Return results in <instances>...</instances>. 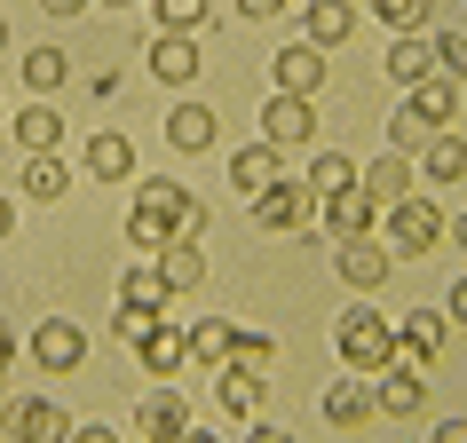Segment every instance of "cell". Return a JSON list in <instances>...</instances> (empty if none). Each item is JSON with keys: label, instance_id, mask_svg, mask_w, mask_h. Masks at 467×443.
Here are the masks:
<instances>
[{"label": "cell", "instance_id": "17", "mask_svg": "<svg viewBox=\"0 0 467 443\" xmlns=\"http://www.w3.org/2000/svg\"><path fill=\"white\" fill-rule=\"evenodd\" d=\"M389 79L412 96L420 79H436V48H428L420 32H396V40H389Z\"/></svg>", "mask_w": 467, "mask_h": 443}, {"label": "cell", "instance_id": "31", "mask_svg": "<svg viewBox=\"0 0 467 443\" xmlns=\"http://www.w3.org/2000/svg\"><path fill=\"white\" fill-rule=\"evenodd\" d=\"M8 127H16V143H25V150H56V143H64V119H56L48 103H32V111H16Z\"/></svg>", "mask_w": 467, "mask_h": 443}, {"label": "cell", "instance_id": "4", "mask_svg": "<svg viewBox=\"0 0 467 443\" xmlns=\"http://www.w3.org/2000/svg\"><path fill=\"white\" fill-rule=\"evenodd\" d=\"M32 365L56 372V380L79 372V365H88V333H79L72 317H40V333H32Z\"/></svg>", "mask_w": 467, "mask_h": 443}, {"label": "cell", "instance_id": "30", "mask_svg": "<svg viewBox=\"0 0 467 443\" xmlns=\"http://www.w3.org/2000/svg\"><path fill=\"white\" fill-rule=\"evenodd\" d=\"M64 79H72V56H64V48H32L25 56V88H32V96H56Z\"/></svg>", "mask_w": 467, "mask_h": 443}, {"label": "cell", "instance_id": "11", "mask_svg": "<svg viewBox=\"0 0 467 443\" xmlns=\"http://www.w3.org/2000/svg\"><path fill=\"white\" fill-rule=\"evenodd\" d=\"M357 191H365L380 214H389L396 198H412V167H404V150H380L372 167H357Z\"/></svg>", "mask_w": 467, "mask_h": 443}, {"label": "cell", "instance_id": "43", "mask_svg": "<svg viewBox=\"0 0 467 443\" xmlns=\"http://www.w3.org/2000/svg\"><path fill=\"white\" fill-rule=\"evenodd\" d=\"M72 443H119L111 428H72Z\"/></svg>", "mask_w": 467, "mask_h": 443}, {"label": "cell", "instance_id": "33", "mask_svg": "<svg viewBox=\"0 0 467 443\" xmlns=\"http://www.w3.org/2000/svg\"><path fill=\"white\" fill-rule=\"evenodd\" d=\"M230 365L270 372V365H277V341H270V333H246V325H230Z\"/></svg>", "mask_w": 467, "mask_h": 443}, {"label": "cell", "instance_id": "23", "mask_svg": "<svg viewBox=\"0 0 467 443\" xmlns=\"http://www.w3.org/2000/svg\"><path fill=\"white\" fill-rule=\"evenodd\" d=\"M167 143L174 150H214V111H206V103H174L167 111Z\"/></svg>", "mask_w": 467, "mask_h": 443}, {"label": "cell", "instance_id": "32", "mask_svg": "<svg viewBox=\"0 0 467 443\" xmlns=\"http://www.w3.org/2000/svg\"><path fill=\"white\" fill-rule=\"evenodd\" d=\"M420 159H428V174H436V182H460V174H467V143L451 135V127H436V143L420 150Z\"/></svg>", "mask_w": 467, "mask_h": 443}, {"label": "cell", "instance_id": "25", "mask_svg": "<svg viewBox=\"0 0 467 443\" xmlns=\"http://www.w3.org/2000/svg\"><path fill=\"white\" fill-rule=\"evenodd\" d=\"M222 412H238V419H262V372H246V365H222Z\"/></svg>", "mask_w": 467, "mask_h": 443}, {"label": "cell", "instance_id": "8", "mask_svg": "<svg viewBox=\"0 0 467 443\" xmlns=\"http://www.w3.org/2000/svg\"><path fill=\"white\" fill-rule=\"evenodd\" d=\"M79 174H96V182H135V143H127L119 127H96V135L79 143Z\"/></svg>", "mask_w": 467, "mask_h": 443}, {"label": "cell", "instance_id": "6", "mask_svg": "<svg viewBox=\"0 0 467 443\" xmlns=\"http://www.w3.org/2000/svg\"><path fill=\"white\" fill-rule=\"evenodd\" d=\"M317 135V103L309 96H270L262 103V143L270 150H294V143H309Z\"/></svg>", "mask_w": 467, "mask_h": 443}, {"label": "cell", "instance_id": "36", "mask_svg": "<svg viewBox=\"0 0 467 443\" xmlns=\"http://www.w3.org/2000/svg\"><path fill=\"white\" fill-rule=\"evenodd\" d=\"M150 8H159V32H206V0H150Z\"/></svg>", "mask_w": 467, "mask_h": 443}, {"label": "cell", "instance_id": "12", "mask_svg": "<svg viewBox=\"0 0 467 443\" xmlns=\"http://www.w3.org/2000/svg\"><path fill=\"white\" fill-rule=\"evenodd\" d=\"M167 277H159V262H135V270L119 277V317H167Z\"/></svg>", "mask_w": 467, "mask_h": 443}, {"label": "cell", "instance_id": "18", "mask_svg": "<svg viewBox=\"0 0 467 443\" xmlns=\"http://www.w3.org/2000/svg\"><path fill=\"white\" fill-rule=\"evenodd\" d=\"M325 206V230H333V238H365L372 222H380V206H372L365 191H333V198H317Z\"/></svg>", "mask_w": 467, "mask_h": 443}, {"label": "cell", "instance_id": "10", "mask_svg": "<svg viewBox=\"0 0 467 443\" xmlns=\"http://www.w3.org/2000/svg\"><path fill=\"white\" fill-rule=\"evenodd\" d=\"M191 428V404H182V388H150L143 404H135V443H174Z\"/></svg>", "mask_w": 467, "mask_h": 443}, {"label": "cell", "instance_id": "41", "mask_svg": "<svg viewBox=\"0 0 467 443\" xmlns=\"http://www.w3.org/2000/svg\"><path fill=\"white\" fill-rule=\"evenodd\" d=\"M246 443H294V436H285V428H270V419H254V428H246Z\"/></svg>", "mask_w": 467, "mask_h": 443}, {"label": "cell", "instance_id": "38", "mask_svg": "<svg viewBox=\"0 0 467 443\" xmlns=\"http://www.w3.org/2000/svg\"><path fill=\"white\" fill-rule=\"evenodd\" d=\"M428 48H436V72H443V79H460V88H467V32H436Z\"/></svg>", "mask_w": 467, "mask_h": 443}, {"label": "cell", "instance_id": "13", "mask_svg": "<svg viewBox=\"0 0 467 443\" xmlns=\"http://www.w3.org/2000/svg\"><path fill=\"white\" fill-rule=\"evenodd\" d=\"M420 404H428V380H420V372H396V365H380V372H372V412L412 419Z\"/></svg>", "mask_w": 467, "mask_h": 443}, {"label": "cell", "instance_id": "44", "mask_svg": "<svg viewBox=\"0 0 467 443\" xmlns=\"http://www.w3.org/2000/svg\"><path fill=\"white\" fill-rule=\"evenodd\" d=\"M451 325H467V277L451 285Z\"/></svg>", "mask_w": 467, "mask_h": 443}, {"label": "cell", "instance_id": "27", "mask_svg": "<svg viewBox=\"0 0 467 443\" xmlns=\"http://www.w3.org/2000/svg\"><path fill=\"white\" fill-rule=\"evenodd\" d=\"M333 191H357V159L348 150H317L309 159V198H333Z\"/></svg>", "mask_w": 467, "mask_h": 443}, {"label": "cell", "instance_id": "51", "mask_svg": "<svg viewBox=\"0 0 467 443\" xmlns=\"http://www.w3.org/2000/svg\"><path fill=\"white\" fill-rule=\"evenodd\" d=\"M0 380H8V372H0Z\"/></svg>", "mask_w": 467, "mask_h": 443}, {"label": "cell", "instance_id": "28", "mask_svg": "<svg viewBox=\"0 0 467 443\" xmlns=\"http://www.w3.org/2000/svg\"><path fill=\"white\" fill-rule=\"evenodd\" d=\"M182 341H191V365H230V325L222 317H191Z\"/></svg>", "mask_w": 467, "mask_h": 443}, {"label": "cell", "instance_id": "45", "mask_svg": "<svg viewBox=\"0 0 467 443\" xmlns=\"http://www.w3.org/2000/svg\"><path fill=\"white\" fill-rule=\"evenodd\" d=\"M8 356H16V333H8V317H0V372H8Z\"/></svg>", "mask_w": 467, "mask_h": 443}, {"label": "cell", "instance_id": "9", "mask_svg": "<svg viewBox=\"0 0 467 443\" xmlns=\"http://www.w3.org/2000/svg\"><path fill=\"white\" fill-rule=\"evenodd\" d=\"M270 79H277V96H309V103H317V88H325V48H309V40L277 48V56H270Z\"/></svg>", "mask_w": 467, "mask_h": 443}, {"label": "cell", "instance_id": "48", "mask_svg": "<svg viewBox=\"0 0 467 443\" xmlns=\"http://www.w3.org/2000/svg\"><path fill=\"white\" fill-rule=\"evenodd\" d=\"M174 443H214V436H206V428H198V419H191V428H182V436H174Z\"/></svg>", "mask_w": 467, "mask_h": 443}, {"label": "cell", "instance_id": "42", "mask_svg": "<svg viewBox=\"0 0 467 443\" xmlns=\"http://www.w3.org/2000/svg\"><path fill=\"white\" fill-rule=\"evenodd\" d=\"M48 16H79V8H96V0H40Z\"/></svg>", "mask_w": 467, "mask_h": 443}, {"label": "cell", "instance_id": "3", "mask_svg": "<svg viewBox=\"0 0 467 443\" xmlns=\"http://www.w3.org/2000/svg\"><path fill=\"white\" fill-rule=\"evenodd\" d=\"M0 419H8V436L16 443H72V419H64V404H48V396H0Z\"/></svg>", "mask_w": 467, "mask_h": 443}, {"label": "cell", "instance_id": "47", "mask_svg": "<svg viewBox=\"0 0 467 443\" xmlns=\"http://www.w3.org/2000/svg\"><path fill=\"white\" fill-rule=\"evenodd\" d=\"M8 230H16V206H8V198H0V246H8Z\"/></svg>", "mask_w": 467, "mask_h": 443}, {"label": "cell", "instance_id": "39", "mask_svg": "<svg viewBox=\"0 0 467 443\" xmlns=\"http://www.w3.org/2000/svg\"><path fill=\"white\" fill-rule=\"evenodd\" d=\"M238 16L246 25H270V16H285V0H238Z\"/></svg>", "mask_w": 467, "mask_h": 443}, {"label": "cell", "instance_id": "20", "mask_svg": "<svg viewBox=\"0 0 467 443\" xmlns=\"http://www.w3.org/2000/svg\"><path fill=\"white\" fill-rule=\"evenodd\" d=\"M16 191H25V198H64V191H72V167H64V150H32L25 174H16Z\"/></svg>", "mask_w": 467, "mask_h": 443}, {"label": "cell", "instance_id": "24", "mask_svg": "<svg viewBox=\"0 0 467 443\" xmlns=\"http://www.w3.org/2000/svg\"><path fill=\"white\" fill-rule=\"evenodd\" d=\"M135 206H143V214H167V222H182V214L198 206V198L182 191L174 174H143V182H135Z\"/></svg>", "mask_w": 467, "mask_h": 443}, {"label": "cell", "instance_id": "37", "mask_svg": "<svg viewBox=\"0 0 467 443\" xmlns=\"http://www.w3.org/2000/svg\"><path fill=\"white\" fill-rule=\"evenodd\" d=\"M365 8H372L389 32H420V25H428V0H365Z\"/></svg>", "mask_w": 467, "mask_h": 443}, {"label": "cell", "instance_id": "50", "mask_svg": "<svg viewBox=\"0 0 467 443\" xmlns=\"http://www.w3.org/2000/svg\"><path fill=\"white\" fill-rule=\"evenodd\" d=\"M111 8H127V0H111Z\"/></svg>", "mask_w": 467, "mask_h": 443}, {"label": "cell", "instance_id": "35", "mask_svg": "<svg viewBox=\"0 0 467 443\" xmlns=\"http://www.w3.org/2000/svg\"><path fill=\"white\" fill-rule=\"evenodd\" d=\"M436 143V127L420 119L412 103H404V111H389V150H404V159H412V150H428Z\"/></svg>", "mask_w": 467, "mask_h": 443}, {"label": "cell", "instance_id": "29", "mask_svg": "<svg viewBox=\"0 0 467 443\" xmlns=\"http://www.w3.org/2000/svg\"><path fill=\"white\" fill-rule=\"evenodd\" d=\"M404 103H412V111H420V119H428V127H443V119H451V103H460V79H420V88H412V96H404Z\"/></svg>", "mask_w": 467, "mask_h": 443}, {"label": "cell", "instance_id": "26", "mask_svg": "<svg viewBox=\"0 0 467 443\" xmlns=\"http://www.w3.org/2000/svg\"><path fill=\"white\" fill-rule=\"evenodd\" d=\"M270 182H277V150L270 143H246V150H238V159H230V191H270Z\"/></svg>", "mask_w": 467, "mask_h": 443}, {"label": "cell", "instance_id": "52", "mask_svg": "<svg viewBox=\"0 0 467 443\" xmlns=\"http://www.w3.org/2000/svg\"><path fill=\"white\" fill-rule=\"evenodd\" d=\"M460 32H467V25H460Z\"/></svg>", "mask_w": 467, "mask_h": 443}, {"label": "cell", "instance_id": "21", "mask_svg": "<svg viewBox=\"0 0 467 443\" xmlns=\"http://www.w3.org/2000/svg\"><path fill=\"white\" fill-rule=\"evenodd\" d=\"M159 277H167V294H198V285H206V253H198V238H174V246L159 253Z\"/></svg>", "mask_w": 467, "mask_h": 443}, {"label": "cell", "instance_id": "40", "mask_svg": "<svg viewBox=\"0 0 467 443\" xmlns=\"http://www.w3.org/2000/svg\"><path fill=\"white\" fill-rule=\"evenodd\" d=\"M428 443H467V419H436V428H428Z\"/></svg>", "mask_w": 467, "mask_h": 443}, {"label": "cell", "instance_id": "46", "mask_svg": "<svg viewBox=\"0 0 467 443\" xmlns=\"http://www.w3.org/2000/svg\"><path fill=\"white\" fill-rule=\"evenodd\" d=\"M443 230H451V246L467 253V214H451V222H443Z\"/></svg>", "mask_w": 467, "mask_h": 443}, {"label": "cell", "instance_id": "14", "mask_svg": "<svg viewBox=\"0 0 467 443\" xmlns=\"http://www.w3.org/2000/svg\"><path fill=\"white\" fill-rule=\"evenodd\" d=\"M348 32H357V8L348 0H301V40L309 48H341Z\"/></svg>", "mask_w": 467, "mask_h": 443}, {"label": "cell", "instance_id": "15", "mask_svg": "<svg viewBox=\"0 0 467 443\" xmlns=\"http://www.w3.org/2000/svg\"><path fill=\"white\" fill-rule=\"evenodd\" d=\"M150 79H167V88H191L198 79V40L191 32H159L150 40Z\"/></svg>", "mask_w": 467, "mask_h": 443}, {"label": "cell", "instance_id": "34", "mask_svg": "<svg viewBox=\"0 0 467 443\" xmlns=\"http://www.w3.org/2000/svg\"><path fill=\"white\" fill-rule=\"evenodd\" d=\"M127 246H135V253H167V246H174V222L135 206V214H127Z\"/></svg>", "mask_w": 467, "mask_h": 443}, {"label": "cell", "instance_id": "7", "mask_svg": "<svg viewBox=\"0 0 467 443\" xmlns=\"http://www.w3.org/2000/svg\"><path fill=\"white\" fill-rule=\"evenodd\" d=\"M309 214H317L309 182H285V174H277L270 191H254V222H262V230H301Z\"/></svg>", "mask_w": 467, "mask_h": 443}, {"label": "cell", "instance_id": "22", "mask_svg": "<svg viewBox=\"0 0 467 443\" xmlns=\"http://www.w3.org/2000/svg\"><path fill=\"white\" fill-rule=\"evenodd\" d=\"M443 333H451V317H443V309H404V317H396V341L412 348L420 365H428V356L443 348Z\"/></svg>", "mask_w": 467, "mask_h": 443}, {"label": "cell", "instance_id": "1", "mask_svg": "<svg viewBox=\"0 0 467 443\" xmlns=\"http://www.w3.org/2000/svg\"><path fill=\"white\" fill-rule=\"evenodd\" d=\"M341 365L348 372H380V356L396 348V317H380V309H341Z\"/></svg>", "mask_w": 467, "mask_h": 443}, {"label": "cell", "instance_id": "5", "mask_svg": "<svg viewBox=\"0 0 467 443\" xmlns=\"http://www.w3.org/2000/svg\"><path fill=\"white\" fill-rule=\"evenodd\" d=\"M127 348L143 356V372H150V380H174V372L191 365V341H182V325H174V317H150Z\"/></svg>", "mask_w": 467, "mask_h": 443}, {"label": "cell", "instance_id": "49", "mask_svg": "<svg viewBox=\"0 0 467 443\" xmlns=\"http://www.w3.org/2000/svg\"><path fill=\"white\" fill-rule=\"evenodd\" d=\"M0 48H8V16H0Z\"/></svg>", "mask_w": 467, "mask_h": 443}, {"label": "cell", "instance_id": "16", "mask_svg": "<svg viewBox=\"0 0 467 443\" xmlns=\"http://www.w3.org/2000/svg\"><path fill=\"white\" fill-rule=\"evenodd\" d=\"M389 262H396V253L380 246L372 230H365V238H341V277H348V285H357V294H372V285L389 277Z\"/></svg>", "mask_w": 467, "mask_h": 443}, {"label": "cell", "instance_id": "19", "mask_svg": "<svg viewBox=\"0 0 467 443\" xmlns=\"http://www.w3.org/2000/svg\"><path fill=\"white\" fill-rule=\"evenodd\" d=\"M325 419H333V428H365V419H372V372L333 380V388H325Z\"/></svg>", "mask_w": 467, "mask_h": 443}, {"label": "cell", "instance_id": "2", "mask_svg": "<svg viewBox=\"0 0 467 443\" xmlns=\"http://www.w3.org/2000/svg\"><path fill=\"white\" fill-rule=\"evenodd\" d=\"M389 253H428V246H443V206L436 198H396L389 206V238H380Z\"/></svg>", "mask_w": 467, "mask_h": 443}]
</instances>
